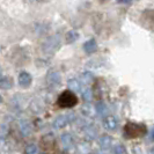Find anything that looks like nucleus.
<instances>
[{"label": "nucleus", "mask_w": 154, "mask_h": 154, "mask_svg": "<svg viewBox=\"0 0 154 154\" xmlns=\"http://www.w3.org/2000/svg\"><path fill=\"white\" fill-rule=\"evenodd\" d=\"M147 134V128L144 124H137V123H129L125 124L124 126V136L126 139H136L145 137Z\"/></svg>", "instance_id": "f257e3e1"}, {"label": "nucleus", "mask_w": 154, "mask_h": 154, "mask_svg": "<svg viewBox=\"0 0 154 154\" xmlns=\"http://www.w3.org/2000/svg\"><path fill=\"white\" fill-rule=\"evenodd\" d=\"M57 104L60 108H73L74 106L78 104V97L74 93H72L71 91L66 89L58 96L57 100Z\"/></svg>", "instance_id": "f03ea898"}, {"label": "nucleus", "mask_w": 154, "mask_h": 154, "mask_svg": "<svg viewBox=\"0 0 154 154\" xmlns=\"http://www.w3.org/2000/svg\"><path fill=\"white\" fill-rule=\"evenodd\" d=\"M58 45H59V37L54 36V37H51V38H49L46 41L44 46H43V50L48 54H52V52L56 51Z\"/></svg>", "instance_id": "7ed1b4c3"}, {"label": "nucleus", "mask_w": 154, "mask_h": 154, "mask_svg": "<svg viewBox=\"0 0 154 154\" xmlns=\"http://www.w3.org/2000/svg\"><path fill=\"white\" fill-rule=\"evenodd\" d=\"M19 85L21 86L22 88H28L32 82V78L28 72H21L19 75Z\"/></svg>", "instance_id": "20e7f679"}, {"label": "nucleus", "mask_w": 154, "mask_h": 154, "mask_svg": "<svg viewBox=\"0 0 154 154\" xmlns=\"http://www.w3.org/2000/svg\"><path fill=\"white\" fill-rule=\"evenodd\" d=\"M103 126L108 131H115L116 128H117V119L114 116H108L103 121Z\"/></svg>", "instance_id": "39448f33"}, {"label": "nucleus", "mask_w": 154, "mask_h": 154, "mask_svg": "<svg viewBox=\"0 0 154 154\" xmlns=\"http://www.w3.org/2000/svg\"><path fill=\"white\" fill-rule=\"evenodd\" d=\"M69 123V116L67 115H60L58 116L56 119L54 121V129H63V128H65L66 125Z\"/></svg>", "instance_id": "423d86ee"}, {"label": "nucleus", "mask_w": 154, "mask_h": 154, "mask_svg": "<svg viewBox=\"0 0 154 154\" xmlns=\"http://www.w3.org/2000/svg\"><path fill=\"white\" fill-rule=\"evenodd\" d=\"M46 81L50 86L60 85V74L58 72H50L46 77Z\"/></svg>", "instance_id": "0eeeda50"}, {"label": "nucleus", "mask_w": 154, "mask_h": 154, "mask_svg": "<svg viewBox=\"0 0 154 154\" xmlns=\"http://www.w3.org/2000/svg\"><path fill=\"white\" fill-rule=\"evenodd\" d=\"M84 50H85L86 54H94L96 50H97V44H96V41L95 39H89L87 41L85 44H84Z\"/></svg>", "instance_id": "6e6552de"}, {"label": "nucleus", "mask_w": 154, "mask_h": 154, "mask_svg": "<svg viewBox=\"0 0 154 154\" xmlns=\"http://www.w3.org/2000/svg\"><path fill=\"white\" fill-rule=\"evenodd\" d=\"M13 79L11 77H2L0 78V88L1 89H11L13 87Z\"/></svg>", "instance_id": "1a4fd4ad"}, {"label": "nucleus", "mask_w": 154, "mask_h": 154, "mask_svg": "<svg viewBox=\"0 0 154 154\" xmlns=\"http://www.w3.org/2000/svg\"><path fill=\"white\" fill-rule=\"evenodd\" d=\"M67 85H69V91H71L72 93L80 92L81 91V85H80V82L78 81L77 79H69Z\"/></svg>", "instance_id": "9d476101"}, {"label": "nucleus", "mask_w": 154, "mask_h": 154, "mask_svg": "<svg viewBox=\"0 0 154 154\" xmlns=\"http://www.w3.org/2000/svg\"><path fill=\"white\" fill-rule=\"evenodd\" d=\"M99 143H100V146L102 148H109V147L111 146V144H112V138L110 136L104 134V136H102L100 138Z\"/></svg>", "instance_id": "9b49d317"}, {"label": "nucleus", "mask_w": 154, "mask_h": 154, "mask_svg": "<svg viewBox=\"0 0 154 154\" xmlns=\"http://www.w3.org/2000/svg\"><path fill=\"white\" fill-rule=\"evenodd\" d=\"M79 38V32L75 30H69L66 35H65V39H66V43L71 44L73 42H75Z\"/></svg>", "instance_id": "f8f14e48"}, {"label": "nucleus", "mask_w": 154, "mask_h": 154, "mask_svg": "<svg viewBox=\"0 0 154 154\" xmlns=\"http://www.w3.org/2000/svg\"><path fill=\"white\" fill-rule=\"evenodd\" d=\"M80 80H81V82H82V84L88 85V84H91V82L93 81V74L91 73V72H85V73H82V74H81Z\"/></svg>", "instance_id": "ddd939ff"}, {"label": "nucleus", "mask_w": 154, "mask_h": 154, "mask_svg": "<svg viewBox=\"0 0 154 154\" xmlns=\"http://www.w3.org/2000/svg\"><path fill=\"white\" fill-rule=\"evenodd\" d=\"M81 111H82L84 115L88 116V117H92L94 115V109H93L92 106H84L82 109H81Z\"/></svg>", "instance_id": "4468645a"}, {"label": "nucleus", "mask_w": 154, "mask_h": 154, "mask_svg": "<svg viewBox=\"0 0 154 154\" xmlns=\"http://www.w3.org/2000/svg\"><path fill=\"white\" fill-rule=\"evenodd\" d=\"M62 143L65 146H69L72 144V137L69 133H64L62 136Z\"/></svg>", "instance_id": "2eb2a0df"}, {"label": "nucleus", "mask_w": 154, "mask_h": 154, "mask_svg": "<svg viewBox=\"0 0 154 154\" xmlns=\"http://www.w3.org/2000/svg\"><path fill=\"white\" fill-rule=\"evenodd\" d=\"M96 110H97V112H99L100 115H104L108 109H107V106H106L103 102H99V103L96 104Z\"/></svg>", "instance_id": "dca6fc26"}, {"label": "nucleus", "mask_w": 154, "mask_h": 154, "mask_svg": "<svg viewBox=\"0 0 154 154\" xmlns=\"http://www.w3.org/2000/svg\"><path fill=\"white\" fill-rule=\"evenodd\" d=\"M82 99L85 101H87V102H91L92 101V99H93V93H92V91L91 89H85L84 92H82Z\"/></svg>", "instance_id": "f3484780"}, {"label": "nucleus", "mask_w": 154, "mask_h": 154, "mask_svg": "<svg viewBox=\"0 0 154 154\" xmlns=\"http://www.w3.org/2000/svg\"><path fill=\"white\" fill-rule=\"evenodd\" d=\"M37 152V146L35 144H29L28 146L26 147L24 149V153L26 154H35Z\"/></svg>", "instance_id": "a211bd4d"}, {"label": "nucleus", "mask_w": 154, "mask_h": 154, "mask_svg": "<svg viewBox=\"0 0 154 154\" xmlns=\"http://www.w3.org/2000/svg\"><path fill=\"white\" fill-rule=\"evenodd\" d=\"M114 153L115 154H126V149L123 145H117L114 149Z\"/></svg>", "instance_id": "6ab92c4d"}, {"label": "nucleus", "mask_w": 154, "mask_h": 154, "mask_svg": "<svg viewBox=\"0 0 154 154\" xmlns=\"http://www.w3.org/2000/svg\"><path fill=\"white\" fill-rule=\"evenodd\" d=\"M118 4H124V5H131L132 1H118Z\"/></svg>", "instance_id": "aec40b11"}, {"label": "nucleus", "mask_w": 154, "mask_h": 154, "mask_svg": "<svg viewBox=\"0 0 154 154\" xmlns=\"http://www.w3.org/2000/svg\"><path fill=\"white\" fill-rule=\"evenodd\" d=\"M1 102H2V97H1V96H0V103H1Z\"/></svg>", "instance_id": "412c9836"}, {"label": "nucleus", "mask_w": 154, "mask_h": 154, "mask_svg": "<svg viewBox=\"0 0 154 154\" xmlns=\"http://www.w3.org/2000/svg\"><path fill=\"white\" fill-rule=\"evenodd\" d=\"M0 74H1V67H0Z\"/></svg>", "instance_id": "4be33fe9"}, {"label": "nucleus", "mask_w": 154, "mask_h": 154, "mask_svg": "<svg viewBox=\"0 0 154 154\" xmlns=\"http://www.w3.org/2000/svg\"><path fill=\"white\" fill-rule=\"evenodd\" d=\"M0 51H1V48H0Z\"/></svg>", "instance_id": "5701e85b"}]
</instances>
